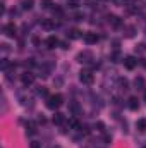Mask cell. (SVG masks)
<instances>
[{
	"label": "cell",
	"instance_id": "cell-14",
	"mask_svg": "<svg viewBox=\"0 0 146 148\" xmlns=\"http://www.w3.org/2000/svg\"><path fill=\"white\" fill-rule=\"evenodd\" d=\"M119 86H120V90L126 91V90H129V81H127L126 77H120V79H119Z\"/></svg>",
	"mask_w": 146,
	"mask_h": 148
},
{
	"label": "cell",
	"instance_id": "cell-3",
	"mask_svg": "<svg viewBox=\"0 0 146 148\" xmlns=\"http://www.w3.org/2000/svg\"><path fill=\"white\" fill-rule=\"evenodd\" d=\"M77 60H79L81 64H89V62L93 60V53H91V52H88V50H84V52L77 53Z\"/></svg>",
	"mask_w": 146,
	"mask_h": 148
},
{
	"label": "cell",
	"instance_id": "cell-7",
	"mask_svg": "<svg viewBox=\"0 0 146 148\" xmlns=\"http://www.w3.org/2000/svg\"><path fill=\"white\" fill-rule=\"evenodd\" d=\"M124 66H126V69H134L138 66V59L132 57V55H129V57L124 59Z\"/></svg>",
	"mask_w": 146,
	"mask_h": 148
},
{
	"label": "cell",
	"instance_id": "cell-22",
	"mask_svg": "<svg viewBox=\"0 0 146 148\" xmlns=\"http://www.w3.org/2000/svg\"><path fill=\"white\" fill-rule=\"evenodd\" d=\"M67 3H69V7H72V9H76V7L79 5V0H67Z\"/></svg>",
	"mask_w": 146,
	"mask_h": 148
},
{
	"label": "cell",
	"instance_id": "cell-13",
	"mask_svg": "<svg viewBox=\"0 0 146 148\" xmlns=\"http://www.w3.org/2000/svg\"><path fill=\"white\" fill-rule=\"evenodd\" d=\"M33 5H35V0H23V2H21V7H23L24 10L33 9Z\"/></svg>",
	"mask_w": 146,
	"mask_h": 148
},
{
	"label": "cell",
	"instance_id": "cell-11",
	"mask_svg": "<svg viewBox=\"0 0 146 148\" xmlns=\"http://www.w3.org/2000/svg\"><path fill=\"white\" fill-rule=\"evenodd\" d=\"M81 36H83V33L79 29H69L67 31V38L69 40H77V38H81Z\"/></svg>",
	"mask_w": 146,
	"mask_h": 148
},
{
	"label": "cell",
	"instance_id": "cell-21",
	"mask_svg": "<svg viewBox=\"0 0 146 148\" xmlns=\"http://www.w3.org/2000/svg\"><path fill=\"white\" fill-rule=\"evenodd\" d=\"M50 5H52V0H41V7L43 9H50Z\"/></svg>",
	"mask_w": 146,
	"mask_h": 148
},
{
	"label": "cell",
	"instance_id": "cell-25",
	"mask_svg": "<svg viewBox=\"0 0 146 148\" xmlns=\"http://www.w3.org/2000/svg\"><path fill=\"white\" fill-rule=\"evenodd\" d=\"M95 127H98V131H103V127H105V126H103V122H96V124H95Z\"/></svg>",
	"mask_w": 146,
	"mask_h": 148
},
{
	"label": "cell",
	"instance_id": "cell-17",
	"mask_svg": "<svg viewBox=\"0 0 146 148\" xmlns=\"http://www.w3.org/2000/svg\"><path fill=\"white\" fill-rule=\"evenodd\" d=\"M41 26H43L45 29H52V28H55V23H53V21H50V19H45V21L41 23Z\"/></svg>",
	"mask_w": 146,
	"mask_h": 148
},
{
	"label": "cell",
	"instance_id": "cell-9",
	"mask_svg": "<svg viewBox=\"0 0 146 148\" xmlns=\"http://www.w3.org/2000/svg\"><path fill=\"white\" fill-rule=\"evenodd\" d=\"M127 105H129L131 110H138V109H139V102H138L136 97H131V98L127 100Z\"/></svg>",
	"mask_w": 146,
	"mask_h": 148
},
{
	"label": "cell",
	"instance_id": "cell-16",
	"mask_svg": "<svg viewBox=\"0 0 146 148\" xmlns=\"http://www.w3.org/2000/svg\"><path fill=\"white\" fill-rule=\"evenodd\" d=\"M108 23L112 24V26H115V28L120 26V19H119L117 16H108Z\"/></svg>",
	"mask_w": 146,
	"mask_h": 148
},
{
	"label": "cell",
	"instance_id": "cell-12",
	"mask_svg": "<svg viewBox=\"0 0 146 148\" xmlns=\"http://www.w3.org/2000/svg\"><path fill=\"white\" fill-rule=\"evenodd\" d=\"M52 121H53V124H64V114H60V112H55Z\"/></svg>",
	"mask_w": 146,
	"mask_h": 148
},
{
	"label": "cell",
	"instance_id": "cell-19",
	"mask_svg": "<svg viewBox=\"0 0 146 148\" xmlns=\"http://www.w3.org/2000/svg\"><path fill=\"white\" fill-rule=\"evenodd\" d=\"M69 109H71V112L77 114V112H79V105H77L76 102H71V103H69Z\"/></svg>",
	"mask_w": 146,
	"mask_h": 148
},
{
	"label": "cell",
	"instance_id": "cell-1",
	"mask_svg": "<svg viewBox=\"0 0 146 148\" xmlns=\"http://www.w3.org/2000/svg\"><path fill=\"white\" fill-rule=\"evenodd\" d=\"M62 105V95H50L48 98H46V107L50 109V110H55V109H59Z\"/></svg>",
	"mask_w": 146,
	"mask_h": 148
},
{
	"label": "cell",
	"instance_id": "cell-28",
	"mask_svg": "<svg viewBox=\"0 0 146 148\" xmlns=\"http://www.w3.org/2000/svg\"><path fill=\"white\" fill-rule=\"evenodd\" d=\"M145 100H146V90H145Z\"/></svg>",
	"mask_w": 146,
	"mask_h": 148
},
{
	"label": "cell",
	"instance_id": "cell-27",
	"mask_svg": "<svg viewBox=\"0 0 146 148\" xmlns=\"http://www.w3.org/2000/svg\"><path fill=\"white\" fill-rule=\"evenodd\" d=\"M115 2V5H124L126 3V0H113Z\"/></svg>",
	"mask_w": 146,
	"mask_h": 148
},
{
	"label": "cell",
	"instance_id": "cell-2",
	"mask_svg": "<svg viewBox=\"0 0 146 148\" xmlns=\"http://www.w3.org/2000/svg\"><path fill=\"white\" fill-rule=\"evenodd\" d=\"M79 81H81L83 84H93L95 77H93V74L89 73V71H81V73H79Z\"/></svg>",
	"mask_w": 146,
	"mask_h": 148
},
{
	"label": "cell",
	"instance_id": "cell-29",
	"mask_svg": "<svg viewBox=\"0 0 146 148\" xmlns=\"http://www.w3.org/2000/svg\"><path fill=\"white\" fill-rule=\"evenodd\" d=\"M145 148H146V147H145Z\"/></svg>",
	"mask_w": 146,
	"mask_h": 148
},
{
	"label": "cell",
	"instance_id": "cell-8",
	"mask_svg": "<svg viewBox=\"0 0 146 148\" xmlns=\"http://www.w3.org/2000/svg\"><path fill=\"white\" fill-rule=\"evenodd\" d=\"M45 43H46V48H55L57 45H60V41H59L55 36H48Z\"/></svg>",
	"mask_w": 146,
	"mask_h": 148
},
{
	"label": "cell",
	"instance_id": "cell-26",
	"mask_svg": "<svg viewBox=\"0 0 146 148\" xmlns=\"http://www.w3.org/2000/svg\"><path fill=\"white\" fill-rule=\"evenodd\" d=\"M60 47H62V48H69V43H67V41H60Z\"/></svg>",
	"mask_w": 146,
	"mask_h": 148
},
{
	"label": "cell",
	"instance_id": "cell-20",
	"mask_svg": "<svg viewBox=\"0 0 146 148\" xmlns=\"http://www.w3.org/2000/svg\"><path fill=\"white\" fill-rule=\"evenodd\" d=\"M134 84H136V88H138V86L141 88V86H145V79H143V77H136V79H134Z\"/></svg>",
	"mask_w": 146,
	"mask_h": 148
},
{
	"label": "cell",
	"instance_id": "cell-15",
	"mask_svg": "<svg viewBox=\"0 0 146 148\" xmlns=\"http://www.w3.org/2000/svg\"><path fill=\"white\" fill-rule=\"evenodd\" d=\"M36 95H38V97H46V98L50 97V95H48V90H46L45 86H40V88H38V90H36Z\"/></svg>",
	"mask_w": 146,
	"mask_h": 148
},
{
	"label": "cell",
	"instance_id": "cell-6",
	"mask_svg": "<svg viewBox=\"0 0 146 148\" xmlns=\"http://www.w3.org/2000/svg\"><path fill=\"white\" fill-rule=\"evenodd\" d=\"M35 79H36V76H35L33 73H28V71L21 76V81H23V84H26V86L33 84V83H35Z\"/></svg>",
	"mask_w": 146,
	"mask_h": 148
},
{
	"label": "cell",
	"instance_id": "cell-10",
	"mask_svg": "<svg viewBox=\"0 0 146 148\" xmlns=\"http://www.w3.org/2000/svg\"><path fill=\"white\" fill-rule=\"evenodd\" d=\"M26 134H28V136L36 134V124H35V122H31V121H29V122L26 124Z\"/></svg>",
	"mask_w": 146,
	"mask_h": 148
},
{
	"label": "cell",
	"instance_id": "cell-23",
	"mask_svg": "<svg viewBox=\"0 0 146 148\" xmlns=\"http://www.w3.org/2000/svg\"><path fill=\"white\" fill-rule=\"evenodd\" d=\"M29 148H41V143H38V141H31V143H29Z\"/></svg>",
	"mask_w": 146,
	"mask_h": 148
},
{
	"label": "cell",
	"instance_id": "cell-24",
	"mask_svg": "<svg viewBox=\"0 0 146 148\" xmlns=\"http://www.w3.org/2000/svg\"><path fill=\"white\" fill-rule=\"evenodd\" d=\"M136 50H139V52H146V45H145V43L138 45V47H136Z\"/></svg>",
	"mask_w": 146,
	"mask_h": 148
},
{
	"label": "cell",
	"instance_id": "cell-18",
	"mask_svg": "<svg viewBox=\"0 0 146 148\" xmlns=\"http://www.w3.org/2000/svg\"><path fill=\"white\" fill-rule=\"evenodd\" d=\"M136 127H138L139 131H146V119H139V121L136 122Z\"/></svg>",
	"mask_w": 146,
	"mask_h": 148
},
{
	"label": "cell",
	"instance_id": "cell-5",
	"mask_svg": "<svg viewBox=\"0 0 146 148\" xmlns=\"http://www.w3.org/2000/svg\"><path fill=\"white\" fill-rule=\"evenodd\" d=\"M83 40H84L88 45H95V43L98 41V35H96V33H93V31H88V33H84V35H83Z\"/></svg>",
	"mask_w": 146,
	"mask_h": 148
},
{
	"label": "cell",
	"instance_id": "cell-4",
	"mask_svg": "<svg viewBox=\"0 0 146 148\" xmlns=\"http://www.w3.org/2000/svg\"><path fill=\"white\" fill-rule=\"evenodd\" d=\"M3 33H5L9 38H14L16 35H17V28H16V24H14V23H7V24L3 26Z\"/></svg>",
	"mask_w": 146,
	"mask_h": 148
}]
</instances>
